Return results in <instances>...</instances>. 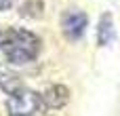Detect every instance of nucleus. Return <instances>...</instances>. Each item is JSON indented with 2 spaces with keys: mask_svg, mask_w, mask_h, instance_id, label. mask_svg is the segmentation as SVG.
<instances>
[{
  "mask_svg": "<svg viewBox=\"0 0 120 116\" xmlns=\"http://www.w3.org/2000/svg\"><path fill=\"white\" fill-rule=\"evenodd\" d=\"M40 38L23 27H6L0 32V53L15 66L34 61L40 53Z\"/></svg>",
  "mask_w": 120,
  "mask_h": 116,
  "instance_id": "1",
  "label": "nucleus"
},
{
  "mask_svg": "<svg viewBox=\"0 0 120 116\" xmlns=\"http://www.w3.org/2000/svg\"><path fill=\"white\" fill-rule=\"evenodd\" d=\"M6 112H8V116H46L49 108L44 106L42 95L23 87L15 95H8Z\"/></svg>",
  "mask_w": 120,
  "mask_h": 116,
  "instance_id": "2",
  "label": "nucleus"
},
{
  "mask_svg": "<svg viewBox=\"0 0 120 116\" xmlns=\"http://www.w3.org/2000/svg\"><path fill=\"white\" fill-rule=\"evenodd\" d=\"M89 27V15L80 8H68L61 15V32L70 42H78Z\"/></svg>",
  "mask_w": 120,
  "mask_h": 116,
  "instance_id": "3",
  "label": "nucleus"
},
{
  "mask_svg": "<svg viewBox=\"0 0 120 116\" xmlns=\"http://www.w3.org/2000/svg\"><path fill=\"white\" fill-rule=\"evenodd\" d=\"M42 99H44V106L49 110H61L70 101V89L65 85H51L42 93Z\"/></svg>",
  "mask_w": 120,
  "mask_h": 116,
  "instance_id": "4",
  "label": "nucleus"
},
{
  "mask_svg": "<svg viewBox=\"0 0 120 116\" xmlns=\"http://www.w3.org/2000/svg\"><path fill=\"white\" fill-rule=\"evenodd\" d=\"M116 40V27L112 13H103L97 21V46H110Z\"/></svg>",
  "mask_w": 120,
  "mask_h": 116,
  "instance_id": "5",
  "label": "nucleus"
},
{
  "mask_svg": "<svg viewBox=\"0 0 120 116\" xmlns=\"http://www.w3.org/2000/svg\"><path fill=\"white\" fill-rule=\"evenodd\" d=\"M0 89L6 95H15L17 91L23 89V82H21V78L15 72H11L6 68H0Z\"/></svg>",
  "mask_w": 120,
  "mask_h": 116,
  "instance_id": "6",
  "label": "nucleus"
},
{
  "mask_svg": "<svg viewBox=\"0 0 120 116\" xmlns=\"http://www.w3.org/2000/svg\"><path fill=\"white\" fill-rule=\"evenodd\" d=\"M15 4V0H0V11H8Z\"/></svg>",
  "mask_w": 120,
  "mask_h": 116,
  "instance_id": "7",
  "label": "nucleus"
}]
</instances>
